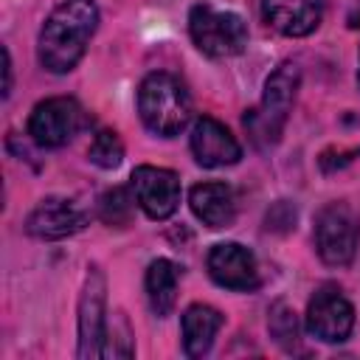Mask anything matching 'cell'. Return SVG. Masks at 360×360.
Listing matches in <instances>:
<instances>
[{
  "label": "cell",
  "instance_id": "1",
  "mask_svg": "<svg viewBox=\"0 0 360 360\" xmlns=\"http://www.w3.org/2000/svg\"><path fill=\"white\" fill-rule=\"evenodd\" d=\"M98 25V8L93 0H62L39 31V62L51 73H68L82 59L93 31Z\"/></svg>",
  "mask_w": 360,
  "mask_h": 360
},
{
  "label": "cell",
  "instance_id": "2",
  "mask_svg": "<svg viewBox=\"0 0 360 360\" xmlns=\"http://www.w3.org/2000/svg\"><path fill=\"white\" fill-rule=\"evenodd\" d=\"M301 84V70L295 62H281L264 82L259 107L245 112V129L256 146H273L281 138V129L290 118L295 90Z\"/></svg>",
  "mask_w": 360,
  "mask_h": 360
},
{
  "label": "cell",
  "instance_id": "3",
  "mask_svg": "<svg viewBox=\"0 0 360 360\" xmlns=\"http://www.w3.org/2000/svg\"><path fill=\"white\" fill-rule=\"evenodd\" d=\"M138 112L146 129L172 138L191 121V98L183 82L166 70L149 73L138 87Z\"/></svg>",
  "mask_w": 360,
  "mask_h": 360
},
{
  "label": "cell",
  "instance_id": "4",
  "mask_svg": "<svg viewBox=\"0 0 360 360\" xmlns=\"http://www.w3.org/2000/svg\"><path fill=\"white\" fill-rule=\"evenodd\" d=\"M188 34L200 53L211 59L236 56L248 45V25L233 11H219L208 3H197L188 14Z\"/></svg>",
  "mask_w": 360,
  "mask_h": 360
},
{
  "label": "cell",
  "instance_id": "5",
  "mask_svg": "<svg viewBox=\"0 0 360 360\" xmlns=\"http://www.w3.org/2000/svg\"><path fill=\"white\" fill-rule=\"evenodd\" d=\"M360 245V214L349 202H329L315 217V250L323 264L346 267Z\"/></svg>",
  "mask_w": 360,
  "mask_h": 360
},
{
  "label": "cell",
  "instance_id": "6",
  "mask_svg": "<svg viewBox=\"0 0 360 360\" xmlns=\"http://www.w3.org/2000/svg\"><path fill=\"white\" fill-rule=\"evenodd\" d=\"M87 124V112L82 110V104L70 96H53L39 101L31 110L28 118V135L48 149L65 146L68 141H73Z\"/></svg>",
  "mask_w": 360,
  "mask_h": 360
},
{
  "label": "cell",
  "instance_id": "7",
  "mask_svg": "<svg viewBox=\"0 0 360 360\" xmlns=\"http://www.w3.org/2000/svg\"><path fill=\"white\" fill-rule=\"evenodd\" d=\"M354 307L338 284H321L307 307V329L323 343H340L352 335Z\"/></svg>",
  "mask_w": 360,
  "mask_h": 360
},
{
  "label": "cell",
  "instance_id": "8",
  "mask_svg": "<svg viewBox=\"0 0 360 360\" xmlns=\"http://www.w3.org/2000/svg\"><path fill=\"white\" fill-rule=\"evenodd\" d=\"M107 281L104 273L93 264L87 267L84 290L79 298V357H101V340L107 338Z\"/></svg>",
  "mask_w": 360,
  "mask_h": 360
},
{
  "label": "cell",
  "instance_id": "9",
  "mask_svg": "<svg viewBox=\"0 0 360 360\" xmlns=\"http://www.w3.org/2000/svg\"><path fill=\"white\" fill-rule=\"evenodd\" d=\"M129 188L149 219H169L180 205V180L172 169L138 166L129 177Z\"/></svg>",
  "mask_w": 360,
  "mask_h": 360
},
{
  "label": "cell",
  "instance_id": "10",
  "mask_svg": "<svg viewBox=\"0 0 360 360\" xmlns=\"http://www.w3.org/2000/svg\"><path fill=\"white\" fill-rule=\"evenodd\" d=\"M208 273L219 287L228 290H256L259 287V267L256 256L242 248L239 242H219L208 253Z\"/></svg>",
  "mask_w": 360,
  "mask_h": 360
},
{
  "label": "cell",
  "instance_id": "11",
  "mask_svg": "<svg viewBox=\"0 0 360 360\" xmlns=\"http://www.w3.org/2000/svg\"><path fill=\"white\" fill-rule=\"evenodd\" d=\"M191 152L194 160L205 169H217V166H231L242 158V146L236 143V138L231 135V129L225 124H219L211 115H200L191 127Z\"/></svg>",
  "mask_w": 360,
  "mask_h": 360
},
{
  "label": "cell",
  "instance_id": "12",
  "mask_svg": "<svg viewBox=\"0 0 360 360\" xmlns=\"http://www.w3.org/2000/svg\"><path fill=\"white\" fill-rule=\"evenodd\" d=\"M84 228V211L65 197H45L25 219V231L37 239H65Z\"/></svg>",
  "mask_w": 360,
  "mask_h": 360
},
{
  "label": "cell",
  "instance_id": "13",
  "mask_svg": "<svg viewBox=\"0 0 360 360\" xmlns=\"http://www.w3.org/2000/svg\"><path fill=\"white\" fill-rule=\"evenodd\" d=\"M262 17L284 37H307L321 25L323 0H262Z\"/></svg>",
  "mask_w": 360,
  "mask_h": 360
},
{
  "label": "cell",
  "instance_id": "14",
  "mask_svg": "<svg viewBox=\"0 0 360 360\" xmlns=\"http://www.w3.org/2000/svg\"><path fill=\"white\" fill-rule=\"evenodd\" d=\"M188 205L208 228H228L236 219V194L228 183H197L188 191Z\"/></svg>",
  "mask_w": 360,
  "mask_h": 360
},
{
  "label": "cell",
  "instance_id": "15",
  "mask_svg": "<svg viewBox=\"0 0 360 360\" xmlns=\"http://www.w3.org/2000/svg\"><path fill=\"white\" fill-rule=\"evenodd\" d=\"M222 326V315L208 307V304H191L186 312H183V349L188 357H202L217 332Z\"/></svg>",
  "mask_w": 360,
  "mask_h": 360
},
{
  "label": "cell",
  "instance_id": "16",
  "mask_svg": "<svg viewBox=\"0 0 360 360\" xmlns=\"http://www.w3.org/2000/svg\"><path fill=\"white\" fill-rule=\"evenodd\" d=\"M177 281H180V267L169 259H155L146 270V298L149 307L158 318H166L174 309L177 301Z\"/></svg>",
  "mask_w": 360,
  "mask_h": 360
},
{
  "label": "cell",
  "instance_id": "17",
  "mask_svg": "<svg viewBox=\"0 0 360 360\" xmlns=\"http://www.w3.org/2000/svg\"><path fill=\"white\" fill-rule=\"evenodd\" d=\"M267 329H270V338L284 349V352H295L298 349V318L295 312L284 304V301H276L270 307V318H267Z\"/></svg>",
  "mask_w": 360,
  "mask_h": 360
},
{
  "label": "cell",
  "instance_id": "18",
  "mask_svg": "<svg viewBox=\"0 0 360 360\" xmlns=\"http://www.w3.org/2000/svg\"><path fill=\"white\" fill-rule=\"evenodd\" d=\"M87 158L98 169H115L124 160V143L112 129H98L87 149Z\"/></svg>",
  "mask_w": 360,
  "mask_h": 360
},
{
  "label": "cell",
  "instance_id": "19",
  "mask_svg": "<svg viewBox=\"0 0 360 360\" xmlns=\"http://www.w3.org/2000/svg\"><path fill=\"white\" fill-rule=\"evenodd\" d=\"M132 202H135L132 188L115 186V188H110V191L101 197L98 214H101V219H104L107 225H127L129 217H132Z\"/></svg>",
  "mask_w": 360,
  "mask_h": 360
},
{
  "label": "cell",
  "instance_id": "20",
  "mask_svg": "<svg viewBox=\"0 0 360 360\" xmlns=\"http://www.w3.org/2000/svg\"><path fill=\"white\" fill-rule=\"evenodd\" d=\"M132 352H135V346H132L127 321H124V318H115L112 332L107 335V346L101 349V357H129Z\"/></svg>",
  "mask_w": 360,
  "mask_h": 360
},
{
  "label": "cell",
  "instance_id": "21",
  "mask_svg": "<svg viewBox=\"0 0 360 360\" xmlns=\"http://www.w3.org/2000/svg\"><path fill=\"white\" fill-rule=\"evenodd\" d=\"M3 73H6V82H3V98H8V93H11V56H8V48H3Z\"/></svg>",
  "mask_w": 360,
  "mask_h": 360
},
{
  "label": "cell",
  "instance_id": "22",
  "mask_svg": "<svg viewBox=\"0 0 360 360\" xmlns=\"http://www.w3.org/2000/svg\"><path fill=\"white\" fill-rule=\"evenodd\" d=\"M349 28H360V8H354L349 14Z\"/></svg>",
  "mask_w": 360,
  "mask_h": 360
},
{
  "label": "cell",
  "instance_id": "23",
  "mask_svg": "<svg viewBox=\"0 0 360 360\" xmlns=\"http://www.w3.org/2000/svg\"><path fill=\"white\" fill-rule=\"evenodd\" d=\"M357 84H360V70H357Z\"/></svg>",
  "mask_w": 360,
  "mask_h": 360
}]
</instances>
